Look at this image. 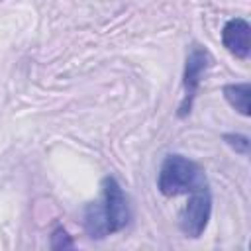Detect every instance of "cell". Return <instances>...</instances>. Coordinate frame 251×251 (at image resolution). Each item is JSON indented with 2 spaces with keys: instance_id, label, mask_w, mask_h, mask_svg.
Listing matches in <instances>:
<instances>
[{
  "instance_id": "obj_1",
  "label": "cell",
  "mask_w": 251,
  "mask_h": 251,
  "mask_svg": "<svg viewBox=\"0 0 251 251\" xmlns=\"http://www.w3.org/2000/svg\"><path fill=\"white\" fill-rule=\"evenodd\" d=\"M131 210L126 192L114 176L102 180V198L84 210V231L92 239H104L129 224Z\"/></svg>"
},
{
  "instance_id": "obj_2",
  "label": "cell",
  "mask_w": 251,
  "mask_h": 251,
  "mask_svg": "<svg viewBox=\"0 0 251 251\" xmlns=\"http://www.w3.org/2000/svg\"><path fill=\"white\" fill-rule=\"evenodd\" d=\"M206 175L200 169L198 163L182 157V155H169L165 157L159 178H157V188L165 196H178L192 192L200 186H206Z\"/></svg>"
},
{
  "instance_id": "obj_3",
  "label": "cell",
  "mask_w": 251,
  "mask_h": 251,
  "mask_svg": "<svg viewBox=\"0 0 251 251\" xmlns=\"http://www.w3.org/2000/svg\"><path fill=\"white\" fill-rule=\"evenodd\" d=\"M210 214H212V194L206 184L190 192V198L178 216L180 231L186 237H200L208 226Z\"/></svg>"
},
{
  "instance_id": "obj_4",
  "label": "cell",
  "mask_w": 251,
  "mask_h": 251,
  "mask_svg": "<svg viewBox=\"0 0 251 251\" xmlns=\"http://www.w3.org/2000/svg\"><path fill=\"white\" fill-rule=\"evenodd\" d=\"M212 63V57L210 53L204 49V47H198V45H192L188 57H186V65H184V78H182V86H184V98H182V104L178 108V116L184 118L188 112H190V106H192V100L196 96V90H198V84H200V76L202 73L208 69V65Z\"/></svg>"
},
{
  "instance_id": "obj_5",
  "label": "cell",
  "mask_w": 251,
  "mask_h": 251,
  "mask_svg": "<svg viewBox=\"0 0 251 251\" xmlns=\"http://www.w3.org/2000/svg\"><path fill=\"white\" fill-rule=\"evenodd\" d=\"M222 43L224 47L239 57V59H247L249 51H251V27L243 18H233L229 22H226L224 29H222Z\"/></svg>"
},
{
  "instance_id": "obj_6",
  "label": "cell",
  "mask_w": 251,
  "mask_h": 251,
  "mask_svg": "<svg viewBox=\"0 0 251 251\" xmlns=\"http://www.w3.org/2000/svg\"><path fill=\"white\" fill-rule=\"evenodd\" d=\"M224 96L229 102L231 108H235L241 116L251 114V86L247 82L243 84H226Z\"/></svg>"
},
{
  "instance_id": "obj_7",
  "label": "cell",
  "mask_w": 251,
  "mask_h": 251,
  "mask_svg": "<svg viewBox=\"0 0 251 251\" xmlns=\"http://www.w3.org/2000/svg\"><path fill=\"white\" fill-rule=\"evenodd\" d=\"M51 247L53 249H73L75 247V243H73V239H71V235L67 233V229L65 227H55L53 229V233H51Z\"/></svg>"
},
{
  "instance_id": "obj_8",
  "label": "cell",
  "mask_w": 251,
  "mask_h": 251,
  "mask_svg": "<svg viewBox=\"0 0 251 251\" xmlns=\"http://www.w3.org/2000/svg\"><path fill=\"white\" fill-rule=\"evenodd\" d=\"M224 141L231 149H235L237 153H241V155H247V151H249V137L247 135H241V133H226L224 135Z\"/></svg>"
}]
</instances>
